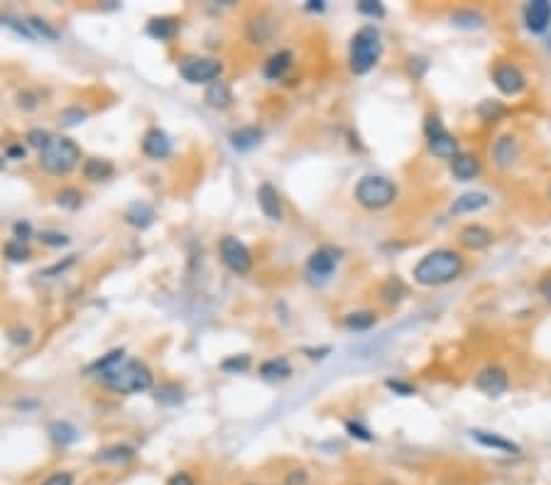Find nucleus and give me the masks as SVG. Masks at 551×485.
<instances>
[{
    "instance_id": "nucleus-1",
    "label": "nucleus",
    "mask_w": 551,
    "mask_h": 485,
    "mask_svg": "<svg viewBox=\"0 0 551 485\" xmlns=\"http://www.w3.org/2000/svg\"><path fill=\"white\" fill-rule=\"evenodd\" d=\"M465 273V258L461 250L436 248L426 253L411 270L416 285L421 287H443L456 282Z\"/></svg>"
},
{
    "instance_id": "nucleus-2",
    "label": "nucleus",
    "mask_w": 551,
    "mask_h": 485,
    "mask_svg": "<svg viewBox=\"0 0 551 485\" xmlns=\"http://www.w3.org/2000/svg\"><path fill=\"white\" fill-rule=\"evenodd\" d=\"M101 382L110 387L113 392L130 394V392H145L152 387V372L140 360H118L103 372H98Z\"/></svg>"
},
{
    "instance_id": "nucleus-3",
    "label": "nucleus",
    "mask_w": 551,
    "mask_h": 485,
    "mask_svg": "<svg viewBox=\"0 0 551 485\" xmlns=\"http://www.w3.org/2000/svg\"><path fill=\"white\" fill-rule=\"evenodd\" d=\"M380 57H382V35H380L375 25H365L351 40V72L358 74V76L373 72L377 67Z\"/></svg>"
},
{
    "instance_id": "nucleus-4",
    "label": "nucleus",
    "mask_w": 551,
    "mask_h": 485,
    "mask_svg": "<svg viewBox=\"0 0 551 485\" xmlns=\"http://www.w3.org/2000/svg\"><path fill=\"white\" fill-rule=\"evenodd\" d=\"M356 199L360 206L370 211H380L387 209V206L394 204L397 199V186L394 182H390L387 177H377V174H368L363 177L356 186Z\"/></svg>"
},
{
    "instance_id": "nucleus-5",
    "label": "nucleus",
    "mask_w": 551,
    "mask_h": 485,
    "mask_svg": "<svg viewBox=\"0 0 551 485\" xmlns=\"http://www.w3.org/2000/svg\"><path fill=\"white\" fill-rule=\"evenodd\" d=\"M81 159V150L69 137H52V142L40 152V162L52 174H69Z\"/></svg>"
},
{
    "instance_id": "nucleus-6",
    "label": "nucleus",
    "mask_w": 551,
    "mask_h": 485,
    "mask_svg": "<svg viewBox=\"0 0 551 485\" xmlns=\"http://www.w3.org/2000/svg\"><path fill=\"white\" fill-rule=\"evenodd\" d=\"M424 135H426V145H429V152L438 159H448L451 162L458 152V140L456 135L448 132V127L443 125L441 118L436 115H426L424 120Z\"/></svg>"
},
{
    "instance_id": "nucleus-7",
    "label": "nucleus",
    "mask_w": 551,
    "mask_h": 485,
    "mask_svg": "<svg viewBox=\"0 0 551 485\" xmlns=\"http://www.w3.org/2000/svg\"><path fill=\"white\" fill-rule=\"evenodd\" d=\"M473 387L478 392H483L485 397H502L510 390V372L500 363H488L475 372Z\"/></svg>"
},
{
    "instance_id": "nucleus-8",
    "label": "nucleus",
    "mask_w": 551,
    "mask_h": 485,
    "mask_svg": "<svg viewBox=\"0 0 551 485\" xmlns=\"http://www.w3.org/2000/svg\"><path fill=\"white\" fill-rule=\"evenodd\" d=\"M490 79H493L495 89L507 98H517L527 91V76L517 64L512 62H500L495 64V69L490 72Z\"/></svg>"
},
{
    "instance_id": "nucleus-9",
    "label": "nucleus",
    "mask_w": 551,
    "mask_h": 485,
    "mask_svg": "<svg viewBox=\"0 0 551 485\" xmlns=\"http://www.w3.org/2000/svg\"><path fill=\"white\" fill-rule=\"evenodd\" d=\"M218 248H221L223 265H226L231 273H235V275H248L250 273V268H253V255H250V250L245 248L238 238L226 236Z\"/></svg>"
},
{
    "instance_id": "nucleus-10",
    "label": "nucleus",
    "mask_w": 551,
    "mask_h": 485,
    "mask_svg": "<svg viewBox=\"0 0 551 485\" xmlns=\"http://www.w3.org/2000/svg\"><path fill=\"white\" fill-rule=\"evenodd\" d=\"M179 74L189 84H213L223 74V64L216 59H186L179 64Z\"/></svg>"
},
{
    "instance_id": "nucleus-11",
    "label": "nucleus",
    "mask_w": 551,
    "mask_h": 485,
    "mask_svg": "<svg viewBox=\"0 0 551 485\" xmlns=\"http://www.w3.org/2000/svg\"><path fill=\"white\" fill-rule=\"evenodd\" d=\"M339 255H341L339 250L329 248V245L314 250L307 260V275L312 277L314 282H326L336 273V268H339Z\"/></svg>"
},
{
    "instance_id": "nucleus-12",
    "label": "nucleus",
    "mask_w": 551,
    "mask_h": 485,
    "mask_svg": "<svg viewBox=\"0 0 551 485\" xmlns=\"http://www.w3.org/2000/svg\"><path fill=\"white\" fill-rule=\"evenodd\" d=\"M520 152H522L520 137L512 135V132H505V135H500L493 142V147H490V154H493V164L497 169H502V172H507V169L515 167L517 159H520Z\"/></svg>"
},
{
    "instance_id": "nucleus-13",
    "label": "nucleus",
    "mask_w": 551,
    "mask_h": 485,
    "mask_svg": "<svg viewBox=\"0 0 551 485\" xmlns=\"http://www.w3.org/2000/svg\"><path fill=\"white\" fill-rule=\"evenodd\" d=\"M522 23L532 35H544L551 28V3L549 0H532L524 5Z\"/></svg>"
},
{
    "instance_id": "nucleus-14",
    "label": "nucleus",
    "mask_w": 551,
    "mask_h": 485,
    "mask_svg": "<svg viewBox=\"0 0 551 485\" xmlns=\"http://www.w3.org/2000/svg\"><path fill=\"white\" fill-rule=\"evenodd\" d=\"M468 434H470V439H473L478 446H483V449L500 451V454H510V456H520V454H522V446L517 444V441L507 439V436L497 434V431H488V429H470Z\"/></svg>"
},
{
    "instance_id": "nucleus-15",
    "label": "nucleus",
    "mask_w": 551,
    "mask_h": 485,
    "mask_svg": "<svg viewBox=\"0 0 551 485\" xmlns=\"http://www.w3.org/2000/svg\"><path fill=\"white\" fill-rule=\"evenodd\" d=\"M495 243V233L490 231L488 226L483 223H468L458 231V245L465 250H473V253H480V250L490 248Z\"/></svg>"
},
{
    "instance_id": "nucleus-16",
    "label": "nucleus",
    "mask_w": 551,
    "mask_h": 485,
    "mask_svg": "<svg viewBox=\"0 0 551 485\" xmlns=\"http://www.w3.org/2000/svg\"><path fill=\"white\" fill-rule=\"evenodd\" d=\"M448 169H451L456 182H473V179H478L480 172H483V164H480V159L475 157V154L458 152L456 157L448 162Z\"/></svg>"
},
{
    "instance_id": "nucleus-17",
    "label": "nucleus",
    "mask_w": 551,
    "mask_h": 485,
    "mask_svg": "<svg viewBox=\"0 0 551 485\" xmlns=\"http://www.w3.org/2000/svg\"><path fill=\"white\" fill-rule=\"evenodd\" d=\"M490 196L485 191H465L458 199H453L451 204V213L453 216H470V213H478L490 206Z\"/></svg>"
},
{
    "instance_id": "nucleus-18",
    "label": "nucleus",
    "mask_w": 551,
    "mask_h": 485,
    "mask_svg": "<svg viewBox=\"0 0 551 485\" xmlns=\"http://www.w3.org/2000/svg\"><path fill=\"white\" fill-rule=\"evenodd\" d=\"M142 150H145L147 157L152 159H164L172 154V140L164 130L159 127H152V130L145 132V140H142Z\"/></svg>"
},
{
    "instance_id": "nucleus-19",
    "label": "nucleus",
    "mask_w": 551,
    "mask_h": 485,
    "mask_svg": "<svg viewBox=\"0 0 551 485\" xmlns=\"http://www.w3.org/2000/svg\"><path fill=\"white\" fill-rule=\"evenodd\" d=\"M258 204H260V211L265 213L270 221H282V199L272 184H260Z\"/></svg>"
},
{
    "instance_id": "nucleus-20",
    "label": "nucleus",
    "mask_w": 551,
    "mask_h": 485,
    "mask_svg": "<svg viewBox=\"0 0 551 485\" xmlns=\"http://www.w3.org/2000/svg\"><path fill=\"white\" fill-rule=\"evenodd\" d=\"M292 64H294V55L290 50H282L265 62V69H262V72H265V76L270 79V81H280V79H285V74L292 69Z\"/></svg>"
},
{
    "instance_id": "nucleus-21",
    "label": "nucleus",
    "mask_w": 551,
    "mask_h": 485,
    "mask_svg": "<svg viewBox=\"0 0 551 485\" xmlns=\"http://www.w3.org/2000/svg\"><path fill=\"white\" fill-rule=\"evenodd\" d=\"M147 32H149V37H154V40L167 42V40H172L176 32H179V20L176 18H154V20H149Z\"/></svg>"
},
{
    "instance_id": "nucleus-22",
    "label": "nucleus",
    "mask_w": 551,
    "mask_h": 485,
    "mask_svg": "<svg viewBox=\"0 0 551 485\" xmlns=\"http://www.w3.org/2000/svg\"><path fill=\"white\" fill-rule=\"evenodd\" d=\"M260 140H262V130H260V127H253V125H250V127H240V130H235L231 135L233 147H235V150H240V152H248V150H253V147H258Z\"/></svg>"
},
{
    "instance_id": "nucleus-23",
    "label": "nucleus",
    "mask_w": 551,
    "mask_h": 485,
    "mask_svg": "<svg viewBox=\"0 0 551 485\" xmlns=\"http://www.w3.org/2000/svg\"><path fill=\"white\" fill-rule=\"evenodd\" d=\"M260 375L265 380H287L292 375V365L287 358H272L267 363H262L260 367Z\"/></svg>"
},
{
    "instance_id": "nucleus-24",
    "label": "nucleus",
    "mask_w": 551,
    "mask_h": 485,
    "mask_svg": "<svg viewBox=\"0 0 551 485\" xmlns=\"http://www.w3.org/2000/svg\"><path fill=\"white\" fill-rule=\"evenodd\" d=\"M135 456V449L132 446H125V444H115V446H108V449L98 451V456L93 458L96 463H125Z\"/></svg>"
},
{
    "instance_id": "nucleus-25",
    "label": "nucleus",
    "mask_w": 551,
    "mask_h": 485,
    "mask_svg": "<svg viewBox=\"0 0 551 485\" xmlns=\"http://www.w3.org/2000/svg\"><path fill=\"white\" fill-rule=\"evenodd\" d=\"M113 174V164L108 159H86L84 162V177L89 182H103Z\"/></svg>"
},
{
    "instance_id": "nucleus-26",
    "label": "nucleus",
    "mask_w": 551,
    "mask_h": 485,
    "mask_svg": "<svg viewBox=\"0 0 551 485\" xmlns=\"http://www.w3.org/2000/svg\"><path fill=\"white\" fill-rule=\"evenodd\" d=\"M377 324V314L375 312H351L343 316V326L351 331H368Z\"/></svg>"
},
{
    "instance_id": "nucleus-27",
    "label": "nucleus",
    "mask_w": 551,
    "mask_h": 485,
    "mask_svg": "<svg viewBox=\"0 0 551 485\" xmlns=\"http://www.w3.org/2000/svg\"><path fill=\"white\" fill-rule=\"evenodd\" d=\"M125 221L135 228H147L154 223V209L147 204H132L125 213Z\"/></svg>"
},
{
    "instance_id": "nucleus-28",
    "label": "nucleus",
    "mask_w": 551,
    "mask_h": 485,
    "mask_svg": "<svg viewBox=\"0 0 551 485\" xmlns=\"http://www.w3.org/2000/svg\"><path fill=\"white\" fill-rule=\"evenodd\" d=\"M206 101H208V105H213V108H228L233 101V93L223 81H213L206 91Z\"/></svg>"
},
{
    "instance_id": "nucleus-29",
    "label": "nucleus",
    "mask_w": 551,
    "mask_h": 485,
    "mask_svg": "<svg viewBox=\"0 0 551 485\" xmlns=\"http://www.w3.org/2000/svg\"><path fill=\"white\" fill-rule=\"evenodd\" d=\"M451 23L456 28H465V30H480L485 28V15L475 13V10H456L451 15Z\"/></svg>"
},
{
    "instance_id": "nucleus-30",
    "label": "nucleus",
    "mask_w": 551,
    "mask_h": 485,
    "mask_svg": "<svg viewBox=\"0 0 551 485\" xmlns=\"http://www.w3.org/2000/svg\"><path fill=\"white\" fill-rule=\"evenodd\" d=\"M380 295H382L385 304L394 307V304H399L407 297V287L402 285V280H397V277H390V280L382 285V290H380Z\"/></svg>"
},
{
    "instance_id": "nucleus-31",
    "label": "nucleus",
    "mask_w": 551,
    "mask_h": 485,
    "mask_svg": "<svg viewBox=\"0 0 551 485\" xmlns=\"http://www.w3.org/2000/svg\"><path fill=\"white\" fill-rule=\"evenodd\" d=\"M50 434H52V439H55L57 444H62V446L74 444V441L79 439V431L74 429V426L69 424V422H55V424H50Z\"/></svg>"
},
{
    "instance_id": "nucleus-32",
    "label": "nucleus",
    "mask_w": 551,
    "mask_h": 485,
    "mask_svg": "<svg viewBox=\"0 0 551 485\" xmlns=\"http://www.w3.org/2000/svg\"><path fill=\"white\" fill-rule=\"evenodd\" d=\"M157 402L159 404H167V407H174V404H179L181 399H184V390H181L179 385H174V382H167V385H159L157 387Z\"/></svg>"
},
{
    "instance_id": "nucleus-33",
    "label": "nucleus",
    "mask_w": 551,
    "mask_h": 485,
    "mask_svg": "<svg viewBox=\"0 0 551 485\" xmlns=\"http://www.w3.org/2000/svg\"><path fill=\"white\" fill-rule=\"evenodd\" d=\"M505 113H507V108L497 103V101H483V103H480V108H478V115L485 122H497Z\"/></svg>"
},
{
    "instance_id": "nucleus-34",
    "label": "nucleus",
    "mask_w": 551,
    "mask_h": 485,
    "mask_svg": "<svg viewBox=\"0 0 551 485\" xmlns=\"http://www.w3.org/2000/svg\"><path fill=\"white\" fill-rule=\"evenodd\" d=\"M5 258H10L13 263H25L30 258V248L25 241H18L13 238L10 243H5Z\"/></svg>"
},
{
    "instance_id": "nucleus-35",
    "label": "nucleus",
    "mask_w": 551,
    "mask_h": 485,
    "mask_svg": "<svg viewBox=\"0 0 551 485\" xmlns=\"http://www.w3.org/2000/svg\"><path fill=\"white\" fill-rule=\"evenodd\" d=\"M358 13L380 20V18H385V5L377 3V0H360V3H358Z\"/></svg>"
},
{
    "instance_id": "nucleus-36",
    "label": "nucleus",
    "mask_w": 551,
    "mask_h": 485,
    "mask_svg": "<svg viewBox=\"0 0 551 485\" xmlns=\"http://www.w3.org/2000/svg\"><path fill=\"white\" fill-rule=\"evenodd\" d=\"M57 204L64 206V209H79V204H81V194H79L76 189H64L57 194Z\"/></svg>"
},
{
    "instance_id": "nucleus-37",
    "label": "nucleus",
    "mask_w": 551,
    "mask_h": 485,
    "mask_svg": "<svg viewBox=\"0 0 551 485\" xmlns=\"http://www.w3.org/2000/svg\"><path fill=\"white\" fill-rule=\"evenodd\" d=\"M221 367L228 372H245L250 367V355H233V358H226L221 363Z\"/></svg>"
},
{
    "instance_id": "nucleus-38",
    "label": "nucleus",
    "mask_w": 551,
    "mask_h": 485,
    "mask_svg": "<svg viewBox=\"0 0 551 485\" xmlns=\"http://www.w3.org/2000/svg\"><path fill=\"white\" fill-rule=\"evenodd\" d=\"M28 140H30L32 147H37V150L42 152V150H45V147L52 142V135H50V132H45V130H30Z\"/></svg>"
},
{
    "instance_id": "nucleus-39",
    "label": "nucleus",
    "mask_w": 551,
    "mask_h": 485,
    "mask_svg": "<svg viewBox=\"0 0 551 485\" xmlns=\"http://www.w3.org/2000/svg\"><path fill=\"white\" fill-rule=\"evenodd\" d=\"M385 385H387L392 392L402 394V397H411V394H416V387H411L409 382H402V380H392V377H390V380L385 382Z\"/></svg>"
},
{
    "instance_id": "nucleus-40",
    "label": "nucleus",
    "mask_w": 551,
    "mask_h": 485,
    "mask_svg": "<svg viewBox=\"0 0 551 485\" xmlns=\"http://www.w3.org/2000/svg\"><path fill=\"white\" fill-rule=\"evenodd\" d=\"M40 238H42V243H45V245H52V248H62V245L69 243V238L64 236V233H57V231H45Z\"/></svg>"
},
{
    "instance_id": "nucleus-41",
    "label": "nucleus",
    "mask_w": 551,
    "mask_h": 485,
    "mask_svg": "<svg viewBox=\"0 0 551 485\" xmlns=\"http://www.w3.org/2000/svg\"><path fill=\"white\" fill-rule=\"evenodd\" d=\"M123 355H125V353H123V350H113V353H108V355H106V358H101L98 363H96L93 367H91V370H96V372H103L106 367H110L113 363H118V360H123Z\"/></svg>"
},
{
    "instance_id": "nucleus-42",
    "label": "nucleus",
    "mask_w": 551,
    "mask_h": 485,
    "mask_svg": "<svg viewBox=\"0 0 551 485\" xmlns=\"http://www.w3.org/2000/svg\"><path fill=\"white\" fill-rule=\"evenodd\" d=\"M42 485H74V476L69 471H59V473H52Z\"/></svg>"
},
{
    "instance_id": "nucleus-43",
    "label": "nucleus",
    "mask_w": 551,
    "mask_h": 485,
    "mask_svg": "<svg viewBox=\"0 0 551 485\" xmlns=\"http://www.w3.org/2000/svg\"><path fill=\"white\" fill-rule=\"evenodd\" d=\"M346 429H348V434L351 436H356V439H360V441H373V434L368 429H363L360 424H356V422H348L346 424Z\"/></svg>"
},
{
    "instance_id": "nucleus-44",
    "label": "nucleus",
    "mask_w": 551,
    "mask_h": 485,
    "mask_svg": "<svg viewBox=\"0 0 551 485\" xmlns=\"http://www.w3.org/2000/svg\"><path fill=\"white\" fill-rule=\"evenodd\" d=\"M539 295L544 297V302L551 304V275H547V277H542V280H539Z\"/></svg>"
},
{
    "instance_id": "nucleus-45",
    "label": "nucleus",
    "mask_w": 551,
    "mask_h": 485,
    "mask_svg": "<svg viewBox=\"0 0 551 485\" xmlns=\"http://www.w3.org/2000/svg\"><path fill=\"white\" fill-rule=\"evenodd\" d=\"M30 233H32V228H30V223H28V221L15 223V238H18V241H25V243H28Z\"/></svg>"
},
{
    "instance_id": "nucleus-46",
    "label": "nucleus",
    "mask_w": 551,
    "mask_h": 485,
    "mask_svg": "<svg viewBox=\"0 0 551 485\" xmlns=\"http://www.w3.org/2000/svg\"><path fill=\"white\" fill-rule=\"evenodd\" d=\"M10 341H13V343H30L32 333L28 331V329H15V331L10 333Z\"/></svg>"
},
{
    "instance_id": "nucleus-47",
    "label": "nucleus",
    "mask_w": 551,
    "mask_h": 485,
    "mask_svg": "<svg viewBox=\"0 0 551 485\" xmlns=\"http://www.w3.org/2000/svg\"><path fill=\"white\" fill-rule=\"evenodd\" d=\"M167 485H196V483L189 473H174V476L167 481Z\"/></svg>"
},
{
    "instance_id": "nucleus-48",
    "label": "nucleus",
    "mask_w": 551,
    "mask_h": 485,
    "mask_svg": "<svg viewBox=\"0 0 551 485\" xmlns=\"http://www.w3.org/2000/svg\"><path fill=\"white\" fill-rule=\"evenodd\" d=\"M32 28H35L37 32H42V35H45V37H57V32L55 30H50V28H47V25H45V20H40V18H32Z\"/></svg>"
},
{
    "instance_id": "nucleus-49",
    "label": "nucleus",
    "mask_w": 551,
    "mask_h": 485,
    "mask_svg": "<svg viewBox=\"0 0 551 485\" xmlns=\"http://www.w3.org/2000/svg\"><path fill=\"white\" fill-rule=\"evenodd\" d=\"M324 8H326V3H324V0H312V3L307 5V10H309V13H321V10H324Z\"/></svg>"
},
{
    "instance_id": "nucleus-50",
    "label": "nucleus",
    "mask_w": 551,
    "mask_h": 485,
    "mask_svg": "<svg viewBox=\"0 0 551 485\" xmlns=\"http://www.w3.org/2000/svg\"><path fill=\"white\" fill-rule=\"evenodd\" d=\"M8 154H10V157H25V150H23V147H10Z\"/></svg>"
},
{
    "instance_id": "nucleus-51",
    "label": "nucleus",
    "mask_w": 551,
    "mask_h": 485,
    "mask_svg": "<svg viewBox=\"0 0 551 485\" xmlns=\"http://www.w3.org/2000/svg\"><path fill=\"white\" fill-rule=\"evenodd\" d=\"M3 167H5V159H3V157H0V169H3Z\"/></svg>"
},
{
    "instance_id": "nucleus-52",
    "label": "nucleus",
    "mask_w": 551,
    "mask_h": 485,
    "mask_svg": "<svg viewBox=\"0 0 551 485\" xmlns=\"http://www.w3.org/2000/svg\"><path fill=\"white\" fill-rule=\"evenodd\" d=\"M549 196H551V189H549Z\"/></svg>"
},
{
    "instance_id": "nucleus-53",
    "label": "nucleus",
    "mask_w": 551,
    "mask_h": 485,
    "mask_svg": "<svg viewBox=\"0 0 551 485\" xmlns=\"http://www.w3.org/2000/svg\"><path fill=\"white\" fill-rule=\"evenodd\" d=\"M248 485H255V483H248Z\"/></svg>"
}]
</instances>
